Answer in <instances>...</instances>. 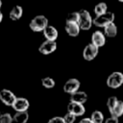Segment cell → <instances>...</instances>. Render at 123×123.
<instances>
[{"label": "cell", "mask_w": 123, "mask_h": 123, "mask_svg": "<svg viewBox=\"0 0 123 123\" xmlns=\"http://www.w3.org/2000/svg\"><path fill=\"white\" fill-rule=\"evenodd\" d=\"M41 84L45 88H53L55 86V81L51 77H45L41 80Z\"/></svg>", "instance_id": "cell-21"}, {"label": "cell", "mask_w": 123, "mask_h": 123, "mask_svg": "<svg viewBox=\"0 0 123 123\" xmlns=\"http://www.w3.org/2000/svg\"><path fill=\"white\" fill-rule=\"evenodd\" d=\"M79 21V12H71L67 14L65 22H76Z\"/></svg>", "instance_id": "cell-22"}, {"label": "cell", "mask_w": 123, "mask_h": 123, "mask_svg": "<svg viewBox=\"0 0 123 123\" xmlns=\"http://www.w3.org/2000/svg\"><path fill=\"white\" fill-rule=\"evenodd\" d=\"M86 100H87V94L85 91L77 90L76 92L70 94V101H72V102L84 104L86 102Z\"/></svg>", "instance_id": "cell-14"}, {"label": "cell", "mask_w": 123, "mask_h": 123, "mask_svg": "<svg viewBox=\"0 0 123 123\" xmlns=\"http://www.w3.org/2000/svg\"><path fill=\"white\" fill-rule=\"evenodd\" d=\"M118 117H115V116H112L111 115L110 117H108L104 123H118Z\"/></svg>", "instance_id": "cell-27"}, {"label": "cell", "mask_w": 123, "mask_h": 123, "mask_svg": "<svg viewBox=\"0 0 123 123\" xmlns=\"http://www.w3.org/2000/svg\"><path fill=\"white\" fill-rule=\"evenodd\" d=\"M98 52H99V48L97 46H95L93 43H88L84 48L83 57L86 61H92L93 59L96 58V56L98 55Z\"/></svg>", "instance_id": "cell-7"}, {"label": "cell", "mask_w": 123, "mask_h": 123, "mask_svg": "<svg viewBox=\"0 0 123 123\" xmlns=\"http://www.w3.org/2000/svg\"><path fill=\"white\" fill-rule=\"evenodd\" d=\"M76 115H74L73 113L71 112H68L65 113V115L63 116V120H64V123H74L76 121Z\"/></svg>", "instance_id": "cell-24"}, {"label": "cell", "mask_w": 123, "mask_h": 123, "mask_svg": "<svg viewBox=\"0 0 123 123\" xmlns=\"http://www.w3.org/2000/svg\"><path fill=\"white\" fill-rule=\"evenodd\" d=\"M119 2H121V3H123V0H118Z\"/></svg>", "instance_id": "cell-31"}, {"label": "cell", "mask_w": 123, "mask_h": 123, "mask_svg": "<svg viewBox=\"0 0 123 123\" xmlns=\"http://www.w3.org/2000/svg\"><path fill=\"white\" fill-rule=\"evenodd\" d=\"M104 34L106 37H114L117 34V27L116 25L111 22L110 24H108L107 26L104 27Z\"/></svg>", "instance_id": "cell-17"}, {"label": "cell", "mask_w": 123, "mask_h": 123, "mask_svg": "<svg viewBox=\"0 0 123 123\" xmlns=\"http://www.w3.org/2000/svg\"><path fill=\"white\" fill-rule=\"evenodd\" d=\"M91 43H93L98 48L102 47L106 43V36L101 31H95L91 35Z\"/></svg>", "instance_id": "cell-11"}, {"label": "cell", "mask_w": 123, "mask_h": 123, "mask_svg": "<svg viewBox=\"0 0 123 123\" xmlns=\"http://www.w3.org/2000/svg\"><path fill=\"white\" fill-rule=\"evenodd\" d=\"M29 107H30L29 100L24 98V97H16L13 105L12 106V108L15 111H28Z\"/></svg>", "instance_id": "cell-10"}, {"label": "cell", "mask_w": 123, "mask_h": 123, "mask_svg": "<svg viewBox=\"0 0 123 123\" xmlns=\"http://www.w3.org/2000/svg\"><path fill=\"white\" fill-rule=\"evenodd\" d=\"M115 15L112 12H107L103 14L100 15H96V17L93 19V24L97 27H102L104 28L105 26H107L108 24L111 23L114 21Z\"/></svg>", "instance_id": "cell-3"}, {"label": "cell", "mask_w": 123, "mask_h": 123, "mask_svg": "<svg viewBox=\"0 0 123 123\" xmlns=\"http://www.w3.org/2000/svg\"><path fill=\"white\" fill-rule=\"evenodd\" d=\"M65 32L70 37H77L80 34L81 28L76 22H65Z\"/></svg>", "instance_id": "cell-12"}, {"label": "cell", "mask_w": 123, "mask_h": 123, "mask_svg": "<svg viewBox=\"0 0 123 123\" xmlns=\"http://www.w3.org/2000/svg\"><path fill=\"white\" fill-rule=\"evenodd\" d=\"M56 49H57V42L53 40H48V39L43 41L38 47V51L42 55H49L55 52Z\"/></svg>", "instance_id": "cell-6"}, {"label": "cell", "mask_w": 123, "mask_h": 123, "mask_svg": "<svg viewBox=\"0 0 123 123\" xmlns=\"http://www.w3.org/2000/svg\"><path fill=\"white\" fill-rule=\"evenodd\" d=\"M15 99H16V96L12 90L7 89V88H3L0 90V100L4 105L12 107Z\"/></svg>", "instance_id": "cell-5"}, {"label": "cell", "mask_w": 123, "mask_h": 123, "mask_svg": "<svg viewBox=\"0 0 123 123\" xmlns=\"http://www.w3.org/2000/svg\"><path fill=\"white\" fill-rule=\"evenodd\" d=\"M80 86H81V83L78 79H76V78L68 79L65 82V84L63 85V91L68 94H72V93L76 92L77 90H79Z\"/></svg>", "instance_id": "cell-8"}, {"label": "cell", "mask_w": 123, "mask_h": 123, "mask_svg": "<svg viewBox=\"0 0 123 123\" xmlns=\"http://www.w3.org/2000/svg\"><path fill=\"white\" fill-rule=\"evenodd\" d=\"M29 119V113L28 111H16L14 115L12 116V123H27Z\"/></svg>", "instance_id": "cell-15"}, {"label": "cell", "mask_w": 123, "mask_h": 123, "mask_svg": "<svg viewBox=\"0 0 123 123\" xmlns=\"http://www.w3.org/2000/svg\"><path fill=\"white\" fill-rule=\"evenodd\" d=\"M0 116H1V113H0Z\"/></svg>", "instance_id": "cell-32"}, {"label": "cell", "mask_w": 123, "mask_h": 123, "mask_svg": "<svg viewBox=\"0 0 123 123\" xmlns=\"http://www.w3.org/2000/svg\"><path fill=\"white\" fill-rule=\"evenodd\" d=\"M67 111L73 113L76 116H81V115H83L85 113L86 109H85L84 104L70 101L68 103V105H67Z\"/></svg>", "instance_id": "cell-9"}, {"label": "cell", "mask_w": 123, "mask_h": 123, "mask_svg": "<svg viewBox=\"0 0 123 123\" xmlns=\"http://www.w3.org/2000/svg\"><path fill=\"white\" fill-rule=\"evenodd\" d=\"M22 14H23V9H22V7L19 6V5H16V6H14L11 10V12L9 13V16H10V18L12 20H18V19L21 18Z\"/></svg>", "instance_id": "cell-16"}, {"label": "cell", "mask_w": 123, "mask_h": 123, "mask_svg": "<svg viewBox=\"0 0 123 123\" xmlns=\"http://www.w3.org/2000/svg\"><path fill=\"white\" fill-rule=\"evenodd\" d=\"M1 6H2V1L0 0V9H1Z\"/></svg>", "instance_id": "cell-30"}, {"label": "cell", "mask_w": 123, "mask_h": 123, "mask_svg": "<svg viewBox=\"0 0 123 123\" xmlns=\"http://www.w3.org/2000/svg\"><path fill=\"white\" fill-rule=\"evenodd\" d=\"M111 115L112 116H115V117H120L123 115V101L121 100H118L116 105L114 106V108L110 111Z\"/></svg>", "instance_id": "cell-18"}, {"label": "cell", "mask_w": 123, "mask_h": 123, "mask_svg": "<svg viewBox=\"0 0 123 123\" xmlns=\"http://www.w3.org/2000/svg\"><path fill=\"white\" fill-rule=\"evenodd\" d=\"M43 35H44V37H45L46 39L56 41V39L58 38L59 33H58V30H57L54 26L48 25V26L43 30Z\"/></svg>", "instance_id": "cell-13"}, {"label": "cell", "mask_w": 123, "mask_h": 123, "mask_svg": "<svg viewBox=\"0 0 123 123\" xmlns=\"http://www.w3.org/2000/svg\"><path fill=\"white\" fill-rule=\"evenodd\" d=\"M12 116L9 112L1 114V116H0V123H12Z\"/></svg>", "instance_id": "cell-25"}, {"label": "cell", "mask_w": 123, "mask_h": 123, "mask_svg": "<svg viewBox=\"0 0 123 123\" xmlns=\"http://www.w3.org/2000/svg\"><path fill=\"white\" fill-rule=\"evenodd\" d=\"M78 24L81 28V30H89L93 24V19L86 10H81L79 11V21Z\"/></svg>", "instance_id": "cell-2"}, {"label": "cell", "mask_w": 123, "mask_h": 123, "mask_svg": "<svg viewBox=\"0 0 123 123\" xmlns=\"http://www.w3.org/2000/svg\"><path fill=\"white\" fill-rule=\"evenodd\" d=\"M47 123H64L63 116H54L50 118Z\"/></svg>", "instance_id": "cell-26"}, {"label": "cell", "mask_w": 123, "mask_h": 123, "mask_svg": "<svg viewBox=\"0 0 123 123\" xmlns=\"http://www.w3.org/2000/svg\"><path fill=\"white\" fill-rule=\"evenodd\" d=\"M48 19L45 15L39 14L32 18L29 23V27L33 32H43V30L48 26Z\"/></svg>", "instance_id": "cell-1"}, {"label": "cell", "mask_w": 123, "mask_h": 123, "mask_svg": "<svg viewBox=\"0 0 123 123\" xmlns=\"http://www.w3.org/2000/svg\"><path fill=\"white\" fill-rule=\"evenodd\" d=\"M107 12H108V6L104 2H100V3L96 4L95 7H94V13L96 15L103 14V13H105Z\"/></svg>", "instance_id": "cell-19"}, {"label": "cell", "mask_w": 123, "mask_h": 123, "mask_svg": "<svg viewBox=\"0 0 123 123\" xmlns=\"http://www.w3.org/2000/svg\"><path fill=\"white\" fill-rule=\"evenodd\" d=\"M123 85V73L114 71L107 78V86L111 88H118Z\"/></svg>", "instance_id": "cell-4"}, {"label": "cell", "mask_w": 123, "mask_h": 123, "mask_svg": "<svg viewBox=\"0 0 123 123\" xmlns=\"http://www.w3.org/2000/svg\"><path fill=\"white\" fill-rule=\"evenodd\" d=\"M90 119L92 120L93 123H103L104 122V114L100 111H94L90 115Z\"/></svg>", "instance_id": "cell-20"}, {"label": "cell", "mask_w": 123, "mask_h": 123, "mask_svg": "<svg viewBox=\"0 0 123 123\" xmlns=\"http://www.w3.org/2000/svg\"><path fill=\"white\" fill-rule=\"evenodd\" d=\"M2 19H3V14H2V12H0V23H1V21H2Z\"/></svg>", "instance_id": "cell-29"}, {"label": "cell", "mask_w": 123, "mask_h": 123, "mask_svg": "<svg viewBox=\"0 0 123 123\" xmlns=\"http://www.w3.org/2000/svg\"><path fill=\"white\" fill-rule=\"evenodd\" d=\"M79 123H93L92 122V120L90 119V117L89 118H83V119H81L80 121H79Z\"/></svg>", "instance_id": "cell-28"}, {"label": "cell", "mask_w": 123, "mask_h": 123, "mask_svg": "<svg viewBox=\"0 0 123 123\" xmlns=\"http://www.w3.org/2000/svg\"><path fill=\"white\" fill-rule=\"evenodd\" d=\"M117 101H118V99H117L116 96H111V97L108 98V100H107V107H108L109 111H111L114 108V106L116 105Z\"/></svg>", "instance_id": "cell-23"}]
</instances>
